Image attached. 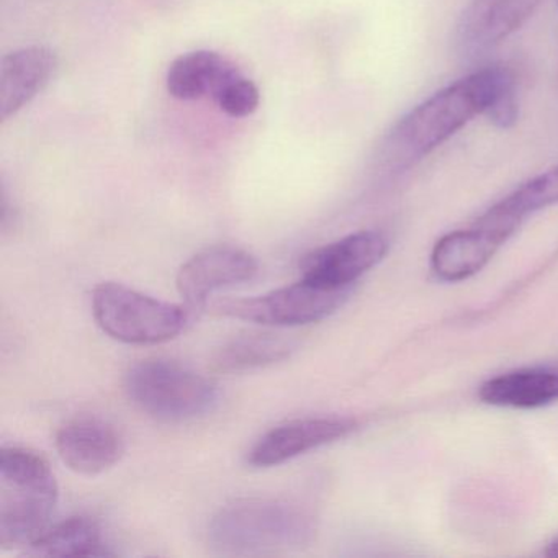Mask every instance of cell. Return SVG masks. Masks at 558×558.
<instances>
[{"label":"cell","mask_w":558,"mask_h":558,"mask_svg":"<svg viewBox=\"0 0 558 558\" xmlns=\"http://www.w3.org/2000/svg\"><path fill=\"white\" fill-rule=\"evenodd\" d=\"M505 66L476 71L414 107L388 132L381 153L390 165L411 166L452 138L495 100Z\"/></svg>","instance_id":"6da1fadb"},{"label":"cell","mask_w":558,"mask_h":558,"mask_svg":"<svg viewBox=\"0 0 558 558\" xmlns=\"http://www.w3.org/2000/svg\"><path fill=\"white\" fill-rule=\"evenodd\" d=\"M315 518L296 502L243 498L223 506L208 525L211 548L225 555L300 550L315 537Z\"/></svg>","instance_id":"7a4b0ae2"},{"label":"cell","mask_w":558,"mask_h":558,"mask_svg":"<svg viewBox=\"0 0 558 558\" xmlns=\"http://www.w3.org/2000/svg\"><path fill=\"white\" fill-rule=\"evenodd\" d=\"M58 502L50 463L25 447L0 456V548H28L48 527Z\"/></svg>","instance_id":"3957f363"},{"label":"cell","mask_w":558,"mask_h":558,"mask_svg":"<svg viewBox=\"0 0 558 558\" xmlns=\"http://www.w3.org/2000/svg\"><path fill=\"white\" fill-rule=\"evenodd\" d=\"M125 391L143 413L166 423L204 416L218 401L214 381L166 359H148L133 365L125 377Z\"/></svg>","instance_id":"277c9868"},{"label":"cell","mask_w":558,"mask_h":558,"mask_svg":"<svg viewBox=\"0 0 558 558\" xmlns=\"http://www.w3.org/2000/svg\"><path fill=\"white\" fill-rule=\"evenodd\" d=\"M93 313L110 338L125 344L149 345L181 335L191 310L153 299L122 283L104 282L94 289Z\"/></svg>","instance_id":"5b68a950"},{"label":"cell","mask_w":558,"mask_h":558,"mask_svg":"<svg viewBox=\"0 0 558 558\" xmlns=\"http://www.w3.org/2000/svg\"><path fill=\"white\" fill-rule=\"evenodd\" d=\"M351 290H331L302 279L253 299L228 300L215 312L263 326H303L322 322L348 300Z\"/></svg>","instance_id":"8992f818"},{"label":"cell","mask_w":558,"mask_h":558,"mask_svg":"<svg viewBox=\"0 0 558 558\" xmlns=\"http://www.w3.org/2000/svg\"><path fill=\"white\" fill-rule=\"evenodd\" d=\"M519 221L495 207L465 230L452 231L434 244L430 269L444 282H462L478 274L514 234Z\"/></svg>","instance_id":"52a82bcc"},{"label":"cell","mask_w":558,"mask_h":558,"mask_svg":"<svg viewBox=\"0 0 558 558\" xmlns=\"http://www.w3.org/2000/svg\"><path fill=\"white\" fill-rule=\"evenodd\" d=\"M388 241L377 231H359L318 247L300 263L302 279L331 290H351L355 280L384 260Z\"/></svg>","instance_id":"ba28073f"},{"label":"cell","mask_w":558,"mask_h":558,"mask_svg":"<svg viewBox=\"0 0 558 558\" xmlns=\"http://www.w3.org/2000/svg\"><path fill=\"white\" fill-rule=\"evenodd\" d=\"M257 260L233 246L201 251L179 269L175 286L191 312L204 308L215 292L247 282L257 274Z\"/></svg>","instance_id":"9c48e42d"},{"label":"cell","mask_w":558,"mask_h":558,"mask_svg":"<svg viewBox=\"0 0 558 558\" xmlns=\"http://www.w3.org/2000/svg\"><path fill=\"white\" fill-rule=\"evenodd\" d=\"M357 423L351 417H303L274 427L264 434L247 453V462L260 469L280 465L310 450L344 439L355 430Z\"/></svg>","instance_id":"30bf717a"},{"label":"cell","mask_w":558,"mask_h":558,"mask_svg":"<svg viewBox=\"0 0 558 558\" xmlns=\"http://www.w3.org/2000/svg\"><path fill=\"white\" fill-rule=\"evenodd\" d=\"M58 66L57 51L44 45L5 54L0 61V120L8 122L44 93Z\"/></svg>","instance_id":"8fae6325"},{"label":"cell","mask_w":558,"mask_h":558,"mask_svg":"<svg viewBox=\"0 0 558 558\" xmlns=\"http://www.w3.org/2000/svg\"><path fill=\"white\" fill-rule=\"evenodd\" d=\"M57 450L73 472L96 476L122 459L125 444L116 427L106 421L81 417L58 430Z\"/></svg>","instance_id":"7c38bea8"},{"label":"cell","mask_w":558,"mask_h":558,"mask_svg":"<svg viewBox=\"0 0 558 558\" xmlns=\"http://www.w3.org/2000/svg\"><path fill=\"white\" fill-rule=\"evenodd\" d=\"M541 0H470L459 22L469 50H488L514 35L534 15Z\"/></svg>","instance_id":"4fadbf2b"},{"label":"cell","mask_w":558,"mask_h":558,"mask_svg":"<svg viewBox=\"0 0 558 558\" xmlns=\"http://www.w3.org/2000/svg\"><path fill=\"white\" fill-rule=\"evenodd\" d=\"M480 400L493 407H547L558 401V368L527 367L489 378L480 387Z\"/></svg>","instance_id":"5bb4252c"},{"label":"cell","mask_w":558,"mask_h":558,"mask_svg":"<svg viewBox=\"0 0 558 558\" xmlns=\"http://www.w3.org/2000/svg\"><path fill=\"white\" fill-rule=\"evenodd\" d=\"M241 71L220 53L208 50L191 51L172 61L166 76V87L178 100H198L217 96L218 90Z\"/></svg>","instance_id":"9a60e30c"},{"label":"cell","mask_w":558,"mask_h":558,"mask_svg":"<svg viewBox=\"0 0 558 558\" xmlns=\"http://www.w3.org/2000/svg\"><path fill=\"white\" fill-rule=\"evenodd\" d=\"M28 557H110L113 551L94 519L74 515L50 525L31 547Z\"/></svg>","instance_id":"2e32d148"},{"label":"cell","mask_w":558,"mask_h":558,"mask_svg":"<svg viewBox=\"0 0 558 558\" xmlns=\"http://www.w3.org/2000/svg\"><path fill=\"white\" fill-rule=\"evenodd\" d=\"M292 351V342L279 336H240L218 349L214 357V367L223 374H240L286 361Z\"/></svg>","instance_id":"e0dca14e"},{"label":"cell","mask_w":558,"mask_h":558,"mask_svg":"<svg viewBox=\"0 0 558 558\" xmlns=\"http://www.w3.org/2000/svg\"><path fill=\"white\" fill-rule=\"evenodd\" d=\"M554 205H558V165L515 189L495 207L522 223L529 215Z\"/></svg>","instance_id":"ac0fdd59"},{"label":"cell","mask_w":558,"mask_h":558,"mask_svg":"<svg viewBox=\"0 0 558 558\" xmlns=\"http://www.w3.org/2000/svg\"><path fill=\"white\" fill-rule=\"evenodd\" d=\"M214 100L221 112L227 113L231 119H246L259 109L260 90L254 81L247 80L240 73L218 90Z\"/></svg>","instance_id":"d6986e66"},{"label":"cell","mask_w":558,"mask_h":558,"mask_svg":"<svg viewBox=\"0 0 558 558\" xmlns=\"http://www.w3.org/2000/svg\"><path fill=\"white\" fill-rule=\"evenodd\" d=\"M485 117L496 129L508 130L518 123V81H515L514 73L509 68H505V71H502L495 100H493V106L489 107L488 113Z\"/></svg>","instance_id":"ffe728a7"},{"label":"cell","mask_w":558,"mask_h":558,"mask_svg":"<svg viewBox=\"0 0 558 558\" xmlns=\"http://www.w3.org/2000/svg\"><path fill=\"white\" fill-rule=\"evenodd\" d=\"M545 557L558 558V537L548 544L547 550H545Z\"/></svg>","instance_id":"44dd1931"},{"label":"cell","mask_w":558,"mask_h":558,"mask_svg":"<svg viewBox=\"0 0 558 558\" xmlns=\"http://www.w3.org/2000/svg\"><path fill=\"white\" fill-rule=\"evenodd\" d=\"M557 8H558V0H557Z\"/></svg>","instance_id":"7402d4cb"}]
</instances>
